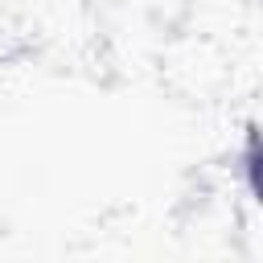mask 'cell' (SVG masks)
Returning <instances> with one entry per match:
<instances>
[]
</instances>
